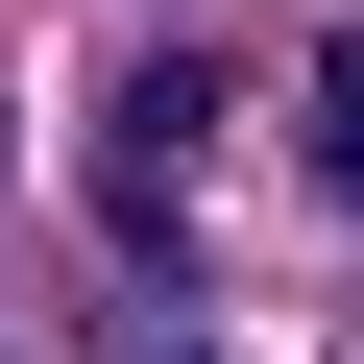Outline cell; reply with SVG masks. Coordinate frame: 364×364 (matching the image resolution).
Here are the masks:
<instances>
[{"label": "cell", "mask_w": 364, "mask_h": 364, "mask_svg": "<svg viewBox=\"0 0 364 364\" xmlns=\"http://www.w3.org/2000/svg\"><path fill=\"white\" fill-rule=\"evenodd\" d=\"M170 364H195V340H170Z\"/></svg>", "instance_id": "cell-3"}, {"label": "cell", "mask_w": 364, "mask_h": 364, "mask_svg": "<svg viewBox=\"0 0 364 364\" xmlns=\"http://www.w3.org/2000/svg\"><path fill=\"white\" fill-rule=\"evenodd\" d=\"M291 122H316V195H364V25H316V73H291Z\"/></svg>", "instance_id": "cell-2"}, {"label": "cell", "mask_w": 364, "mask_h": 364, "mask_svg": "<svg viewBox=\"0 0 364 364\" xmlns=\"http://www.w3.org/2000/svg\"><path fill=\"white\" fill-rule=\"evenodd\" d=\"M219 97H243L219 49H146V73H122V122H97V219H122L146 267H170V170L219 146Z\"/></svg>", "instance_id": "cell-1"}]
</instances>
